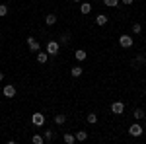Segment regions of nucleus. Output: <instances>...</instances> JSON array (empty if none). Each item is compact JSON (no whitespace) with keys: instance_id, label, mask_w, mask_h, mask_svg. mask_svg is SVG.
Instances as JSON below:
<instances>
[{"instance_id":"423d86ee","label":"nucleus","mask_w":146,"mask_h":144,"mask_svg":"<svg viewBox=\"0 0 146 144\" xmlns=\"http://www.w3.org/2000/svg\"><path fill=\"white\" fill-rule=\"evenodd\" d=\"M2 94H4L6 98H14V96H16V86H12V84H8V86H4V90H2Z\"/></svg>"},{"instance_id":"aec40b11","label":"nucleus","mask_w":146,"mask_h":144,"mask_svg":"<svg viewBox=\"0 0 146 144\" xmlns=\"http://www.w3.org/2000/svg\"><path fill=\"white\" fill-rule=\"evenodd\" d=\"M64 121H66V115H55V123L56 125H62Z\"/></svg>"},{"instance_id":"a878e982","label":"nucleus","mask_w":146,"mask_h":144,"mask_svg":"<svg viewBox=\"0 0 146 144\" xmlns=\"http://www.w3.org/2000/svg\"><path fill=\"white\" fill-rule=\"evenodd\" d=\"M2 80H4V72L0 70V82H2Z\"/></svg>"},{"instance_id":"f257e3e1","label":"nucleus","mask_w":146,"mask_h":144,"mask_svg":"<svg viewBox=\"0 0 146 144\" xmlns=\"http://www.w3.org/2000/svg\"><path fill=\"white\" fill-rule=\"evenodd\" d=\"M31 125L33 127H43L45 125V115L43 113H33L31 115Z\"/></svg>"},{"instance_id":"2eb2a0df","label":"nucleus","mask_w":146,"mask_h":144,"mask_svg":"<svg viewBox=\"0 0 146 144\" xmlns=\"http://www.w3.org/2000/svg\"><path fill=\"white\" fill-rule=\"evenodd\" d=\"M74 56H76V60H84V58H86V51H82V49H76V51H74Z\"/></svg>"},{"instance_id":"393cba45","label":"nucleus","mask_w":146,"mask_h":144,"mask_svg":"<svg viewBox=\"0 0 146 144\" xmlns=\"http://www.w3.org/2000/svg\"><path fill=\"white\" fill-rule=\"evenodd\" d=\"M121 2H123V4H127V6H131V4H133L135 0H121Z\"/></svg>"},{"instance_id":"9d476101","label":"nucleus","mask_w":146,"mask_h":144,"mask_svg":"<svg viewBox=\"0 0 146 144\" xmlns=\"http://www.w3.org/2000/svg\"><path fill=\"white\" fill-rule=\"evenodd\" d=\"M105 23H107V16H105V14H98V18H96V25H105Z\"/></svg>"},{"instance_id":"f3484780","label":"nucleus","mask_w":146,"mask_h":144,"mask_svg":"<svg viewBox=\"0 0 146 144\" xmlns=\"http://www.w3.org/2000/svg\"><path fill=\"white\" fill-rule=\"evenodd\" d=\"M133 117H135L136 121H140V119H144V109H135V115H133Z\"/></svg>"},{"instance_id":"6ab92c4d","label":"nucleus","mask_w":146,"mask_h":144,"mask_svg":"<svg viewBox=\"0 0 146 144\" xmlns=\"http://www.w3.org/2000/svg\"><path fill=\"white\" fill-rule=\"evenodd\" d=\"M86 119H88V123H90V125H96V123H98V115H96V113H90Z\"/></svg>"},{"instance_id":"ddd939ff","label":"nucleus","mask_w":146,"mask_h":144,"mask_svg":"<svg viewBox=\"0 0 146 144\" xmlns=\"http://www.w3.org/2000/svg\"><path fill=\"white\" fill-rule=\"evenodd\" d=\"M62 140H64V144H74V142H76V136L70 134V133H66L64 136H62Z\"/></svg>"},{"instance_id":"9b49d317","label":"nucleus","mask_w":146,"mask_h":144,"mask_svg":"<svg viewBox=\"0 0 146 144\" xmlns=\"http://www.w3.org/2000/svg\"><path fill=\"white\" fill-rule=\"evenodd\" d=\"M47 58H49V53H39V51H37V62H39V64H45Z\"/></svg>"},{"instance_id":"a211bd4d","label":"nucleus","mask_w":146,"mask_h":144,"mask_svg":"<svg viewBox=\"0 0 146 144\" xmlns=\"http://www.w3.org/2000/svg\"><path fill=\"white\" fill-rule=\"evenodd\" d=\"M103 4L109 6V8H117L119 6V0H103Z\"/></svg>"},{"instance_id":"dca6fc26","label":"nucleus","mask_w":146,"mask_h":144,"mask_svg":"<svg viewBox=\"0 0 146 144\" xmlns=\"http://www.w3.org/2000/svg\"><path fill=\"white\" fill-rule=\"evenodd\" d=\"M31 142H33V144H43V142H45V138H43L41 134H33V136H31Z\"/></svg>"},{"instance_id":"f8f14e48","label":"nucleus","mask_w":146,"mask_h":144,"mask_svg":"<svg viewBox=\"0 0 146 144\" xmlns=\"http://www.w3.org/2000/svg\"><path fill=\"white\" fill-rule=\"evenodd\" d=\"M82 72H84V68H82V66H72V68H70V74H72L74 78L82 76Z\"/></svg>"},{"instance_id":"5701e85b","label":"nucleus","mask_w":146,"mask_h":144,"mask_svg":"<svg viewBox=\"0 0 146 144\" xmlns=\"http://www.w3.org/2000/svg\"><path fill=\"white\" fill-rule=\"evenodd\" d=\"M6 14H8V6L6 4H0V18H4Z\"/></svg>"},{"instance_id":"412c9836","label":"nucleus","mask_w":146,"mask_h":144,"mask_svg":"<svg viewBox=\"0 0 146 144\" xmlns=\"http://www.w3.org/2000/svg\"><path fill=\"white\" fill-rule=\"evenodd\" d=\"M140 31H142V25H140V23H133V33L138 35Z\"/></svg>"},{"instance_id":"f03ea898","label":"nucleus","mask_w":146,"mask_h":144,"mask_svg":"<svg viewBox=\"0 0 146 144\" xmlns=\"http://www.w3.org/2000/svg\"><path fill=\"white\" fill-rule=\"evenodd\" d=\"M142 133H144V129H142L140 123H135V125L129 127V134H131V136H142Z\"/></svg>"},{"instance_id":"20e7f679","label":"nucleus","mask_w":146,"mask_h":144,"mask_svg":"<svg viewBox=\"0 0 146 144\" xmlns=\"http://www.w3.org/2000/svg\"><path fill=\"white\" fill-rule=\"evenodd\" d=\"M58 49H60V45H58V41H49L47 43V53L49 55H58Z\"/></svg>"},{"instance_id":"39448f33","label":"nucleus","mask_w":146,"mask_h":144,"mask_svg":"<svg viewBox=\"0 0 146 144\" xmlns=\"http://www.w3.org/2000/svg\"><path fill=\"white\" fill-rule=\"evenodd\" d=\"M27 47H29V51H33V53H37V51L41 49V45H39V41H37L35 37H27Z\"/></svg>"},{"instance_id":"6e6552de","label":"nucleus","mask_w":146,"mask_h":144,"mask_svg":"<svg viewBox=\"0 0 146 144\" xmlns=\"http://www.w3.org/2000/svg\"><path fill=\"white\" fill-rule=\"evenodd\" d=\"M74 136H76V140H78V142L88 140V133H86V131H76V133H74Z\"/></svg>"},{"instance_id":"7ed1b4c3","label":"nucleus","mask_w":146,"mask_h":144,"mask_svg":"<svg viewBox=\"0 0 146 144\" xmlns=\"http://www.w3.org/2000/svg\"><path fill=\"white\" fill-rule=\"evenodd\" d=\"M133 43H135V41H133V37H131V35H121V37H119V45H121L123 49L133 47Z\"/></svg>"},{"instance_id":"1a4fd4ad","label":"nucleus","mask_w":146,"mask_h":144,"mask_svg":"<svg viewBox=\"0 0 146 144\" xmlns=\"http://www.w3.org/2000/svg\"><path fill=\"white\" fill-rule=\"evenodd\" d=\"M80 12H82L84 16L90 14V12H92V4H90V2H82V4H80Z\"/></svg>"},{"instance_id":"b1692460","label":"nucleus","mask_w":146,"mask_h":144,"mask_svg":"<svg viewBox=\"0 0 146 144\" xmlns=\"http://www.w3.org/2000/svg\"><path fill=\"white\" fill-rule=\"evenodd\" d=\"M68 39H70V35H68V33H64L62 37H60V43H62V45H64V43H68Z\"/></svg>"},{"instance_id":"bb28decb","label":"nucleus","mask_w":146,"mask_h":144,"mask_svg":"<svg viewBox=\"0 0 146 144\" xmlns=\"http://www.w3.org/2000/svg\"><path fill=\"white\" fill-rule=\"evenodd\" d=\"M74 2H80V0H74Z\"/></svg>"},{"instance_id":"4be33fe9","label":"nucleus","mask_w":146,"mask_h":144,"mask_svg":"<svg viewBox=\"0 0 146 144\" xmlns=\"http://www.w3.org/2000/svg\"><path fill=\"white\" fill-rule=\"evenodd\" d=\"M43 138H45V142H51V140H53V131H45Z\"/></svg>"},{"instance_id":"4468645a","label":"nucleus","mask_w":146,"mask_h":144,"mask_svg":"<svg viewBox=\"0 0 146 144\" xmlns=\"http://www.w3.org/2000/svg\"><path fill=\"white\" fill-rule=\"evenodd\" d=\"M45 23H47V25H55V23H56V16H55V14H47Z\"/></svg>"},{"instance_id":"0eeeda50","label":"nucleus","mask_w":146,"mask_h":144,"mask_svg":"<svg viewBox=\"0 0 146 144\" xmlns=\"http://www.w3.org/2000/svg\"><path fill=\"white\" fill-rule=\"evenodd\" d=\"M111 111L115 113V115H121V113L125 111V103H121V101H115V103L111 105Z\"/></svg>"}]
</instances>
